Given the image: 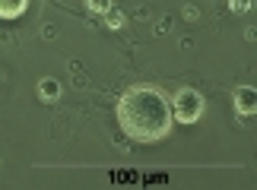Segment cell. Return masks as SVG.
Instances as JSON below:
<instances>
[{
    "mask_svg": "<svg viewBox=\"0 0 257 190\" xmlns=\"http://www.w3.org/2000/svg\"><path fill=\"white\" fill-rule=\"evenodd\" d=\"M117 124L131 139L156 143L172 130V105L159 89L134 86L117 102Z\"/></svg>",
    "mask_w": 257,
    "mask_h": 190,
    "instance_id": "6da1fadb",
    "label": "cell"
},
{
    "mask_svg": "<svg viewBox=\"0 0 257 190\" xmlns=\"http://www.w3.org/2000/svg\"><path fill=\"white\" fill-rule=\"evenodd\" d=\"M203 114V95L197 89L184 86L175 92V105H172V121H181V124H197Z\"/></svg>",
    "mask_w": 257,
    "mask_h": 190,
    "instance_id": "7a4b0ae2",
    "label": "cell"
},
{
    "mask_svg": "<svg viewBox=\"0 0 257 190\" xmlns=\"http://www.w3.org/2000/svg\"><path fill=\"white\" fill-rule=\"evenodd\" d=\"M232 98H235V111H238V114L248 117V114L257 111V89L254 86H238L232 92Z\"/></svg>",
    "mask_w": 257,
    "mask_h": 190,
    "instance_id": "3957f363",
    "label": "cell"
},
{
    "mask_svg": "<svg viewBox=\"0 0 257 190\" xmlns=\"http://www.w3.org/2000/svg\"><path fill=\"white\" fill-rule=\"evenodd\" d=\"M29 7V0H0V19H16L23 16Z\"/></svg>",
    "mask_w": 257,
    "mask_h": 190,
    "instance_id": "277c9868",
    "label": "cell"
},
{
    "mask_svg": "<svg viewBox=\"0 0 257 190\" xmlns=\"http://www.w3.org/2000/svg\"><path fill=\"white\" fill-rule=\"evenodd\" d=\"M38 95H42L45 102H54V98L61 95V83H57L54 76H45V79H38Z\"/></svg>",
    "mask_w": 257,
    "mask_h": 190,
    "instance_id": "5b68a950",
    "label": "cell"
},
{
    "mask_svg": "<svg viewBox=\"0 0 257 190\" xmlns=\"http://www.w3.org/2000/svg\"><path fill=\"white\" fill-rule=\"evenodd\" d=\"M105 16V23H108V29H121L124 26V13H121V10H108V13H102Z\"/></svg>",
    "mask_w": 257,
    "mask_h": 190,
    "instance_id": "8992f818",
    "label": "cell"
},
{
    "mask_svg": "<svg viewBox=\"0 0 257 190\" xmlns=\"http://www.w3.org/2000/svg\"><path fill=\"white\" fill-rule=\"evenodd\" d=\"M89 13H108L111 10V0H86Z\"/></svg>",
    "mask_w": 257,
    "mask_h": 190,
    "instance_id": "52a82bcc",
    "label": "cell"
},
{
    "mask_svg": "<svg viewBox=\"0 0 257 190\" xmlns=\"http://www.w3.org/2000/svg\"><path fill=\"white\" fill-rule=\"evenodd\" d=\"M254 0H229V7H232V13H248Z\"/></svg>",
    "mask_w": 257,
    "mask_h": 190,
    "instance_id": "ba28073f",
    "label": "cell"
}]
</instances>
